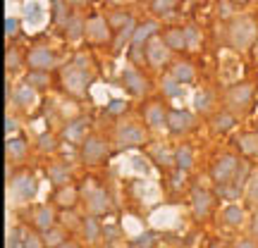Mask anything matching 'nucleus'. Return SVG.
Returning a JSON list of instances; mask_svg holds the SVG:
<instances>
[{"instance_id":"obj_45","label":"nucleus","mask_w":258,"mask_h":248,"mask_svg":"<svg viewBox=\"0 0 258 248\" xmlns=\"http://www.w3.org/2000/svg\"><path fill=\"white\" fill-rule=\"evenodd\" d=\"M19 31H22V22L17 17H8L5 19V36L12 41V38L19 36Z\"/></svg>"},{"instance_id":"obj_26","label":"nucleus","mask_w":258,"mask_h":248,"mask_svg":"<svg viewBox=\"0 0 258 248\" xmlns=\"http://www.w3.org/2000/svg\"><path fill=\"white\" fill-rule=\"evenodd\" d=\"M153 36H158V22H153V19L141 22V24H137V31H134V38H132L129 48H144Z\"/></svg>"},{"instance_id":"obj_17","label":"nucleus","mask_w":258,"mask_h":248,"mask_svg":"<svg viewBox=\"0 0 258 248\" xmlns=\"http://www.w3.org/2000/svg\"><path fill=\"white\" fill-rule=\"evenodd\" d=\"M196 127V115L189 110H170L167 112V131L170 134H186Z\"/></svg>"},{"instance_id":"obj_33","label":"nucleus","mask_w":258,"mask_h":248,"mask_svg":"<svg viewBox=\"0 0 258 248\" xmlns=\"http://www.w3.org/2000/svg\"><path fill=\"white\" fill-rule=\"evenodd\" d=\"M246 220V210L241 208V205H227L225 210H222V222L227 224V227H241Z\"/></svg>"},{"instance_id":"obj_11","label":"nucleus","mask_w":258,"mask_h":248,"mask_svg":"<svg viewBox=\"0 0 258 248\" xmlns=\"http://www.w3.org/2000/svg\"><path fill=\"white\" fill-rule=\"evenodd\" d=\"M122 86L127 89L134 98H144L148 93V79L146 74L139 69L137 64H129V67H124L122 69Z\"/></svg>"},{"instance_id":"obj_9","label":"nucleus","mask_w":258,"mask_h":248,"mask_svg":"<svg viewBox=\"0 0 258 248\" xmlns=\"http://www.w3.org/2000/svg\"><path fill=\"white\" fill-rule=\"evenodd\" d=\"M144 60H146L153 69H163V67H170V60H172V50L165 46V41L158 36H153L148 41L146 46H144Z\"/></svg>"},{"instance_id":"obj_19","label":"nucleus","mask_w":258,"mask_h":248,"mask_svg":"<svg viewBox=\"0 0 258 248\" xmlns=\"http://www.w3.org/2000/svg\"><path fill=\"white\" fill-rule=\"evenodd\" d=\"M72 167L67 165L64 160H53L50 165L46 167V177H48V182L55 186H67V184H72Z\"/></svg>"},{"instance_id":"obj_50","label":"nucleus","mask_w":258,"mask_h":248,"mask_svg":"<svg viewBox=\"0 0 258 248\" xmlns=\"http://www.w3.org/2000/svg\"><path fill=\"white\" fill-rule=\"evenodd\" d=\"M72 8H84V5H89V3H93V0H67Z\"/></svg>"},{"instance_id":"obj_41","label":"nucleus","mask_w":258,"mask_h":248,"mask_svg":"<svg viewBox=\"0 0 258 248\" xmlns=\"http://www.w3.org/2000/svg\"><path fill=\"white\" fill-rule=\"evenodd\" d=\"M239 148L246 155L256 157L258 155V134H241L239 136Z\"/></svg>"},{"instance_id":"obj_13","label":"nucleus","mask_w":258,"mask_h":248,"mask_svg":"<svg viewBox=\"0 0 258 248\" xmlns=\"http://www.w3.org/2000/svg\"><path fill=\"white\" fill-rule=\"evenodd\" d=\"M84 208H86V215H96L101 217L110 210V196L103 186H91L89 193L84 196Z\"/></svg>"},{"instance_id":"obj_22","label":"nucleus","mask_w":258,"mask_h":248,"mask_svg":"<svg viewBox=\"0 0 258 248\" xmlns=\"http://www.w3.org/2000/svg\"><path fill=\"white\" fill-rule=\"evenodd\" d=\"M62 34H64V38H67L70 43L84 41V36H86V17H84V15H79V12H72V17L67 19Z\"/></svg>"},{"instance_id":"obj_21","label":"nucleus","mask_w":258,"mask_h":248,"mask_svg":"<svg viewBox=\"0 0 258 248\" xmlns=\"http://www.w3.org/2000/svg\"><path fill=\"white\" fill-rule=\"evenodd\" d=\"M5 153H8V160L10 165L15 162H24L29 155V143L27 138L22 134H15V136H8V143H5Z\"/></svg>"},{"instance_id":"obj_24","label":"nucleus","mask_w":258,"mask_h":248,"mask_svg":"<svg viewBox=\"0 0 258 248\" xmlns=\"http://www.w3.org/2000/svg\"><path fill=\"white\" fill-rule=\"evenodd\" d=\"M237 127V115L230 110H218L211 115V129L215 134H227Z\"/></svg>"},{"instance_id":"obj_30","label":"nucleus","mask_w":258,"mask_h":248,"mask_svg":"<svg viewBox=\"0 0 258 248\" xmlns=\"http://www.w3.org/2000/svg\"><path fill=\"white\" fill-rule=\"evenodd\" d=\"M194 110H196V115L211 117L213 112H215V96L208 89L196 91V96H194Z\"/></svg>"},{"instance_id":"obj_8","label":"nucleus","mask_w":258,"mask_h":248,"mask_svg":"<svg viewBox=\"0 0 258 248\" xmlns=\"http://www.w3.org/2000/svg\"><path fill=\"white\" fill-rule=\"evenodd\" d=\"M110 36H112V29L108 24L105 15L86 17V36H84V41L89 46H105V43H110Z\"/></svg>"},{"instance_id":"obj_51","label":"nucleus","mask_w":258,"mask_h":248,"mask_svg":"<svg viewBox=\"0 0 258 248\" xmlns=\"http://www.w3.org/2000/svg\"><path fill=\"white\" fill-rule=\"evenodd\" d=\"M60 248H82V246H79L77 241H67V243H62V246H60Z\"/></svg>"},{"instance_id":"obj_12","label":"nucleus","mask_w":258,"mask_h":248,"mask_svg":"<svg viewBox=\"0 0 258 248\" xmlns=\"http://www.w3.org/2000/svg\"><path fill=\"white\" fill-rule=\"evenodd\" d=\"M57 64L55 53L48 46H31L27 53V67L29 69H46V72H53Z\"/></svg>"},{"instance_id":"obj_54","label":"nucleus","mask_w":258,"mask_h":248,"mask_svg":"<svg viewBox=\"0 0 258 248\" xmlns=\"http://www.w3.org/2000/svg\"><path fill=\"white\" fill-rule=\"evenodd\" d=\"M98 248H112V246H110V243H101V246H98Z\"/></svg>"},{"instance_id":"obj_23","label":"nucleus","mask_w":258,"mask_h":248,"mask_svg":"<svg viewBox=\"0 0 258 248\" xmlns=\"http://www.w3.org/2000/svg\"><path fill=\"white\" fill-rule=\"evenodd\" d=\"M160 38L165 41V46L172 50V53H184L186 50V36H184V27H170L165 29Z\"/></svg>"},{"instance_id":"obj_6","label":"nucleus","mask_w":258,"mask_h":248,"mask_svg":"<svg viewBox=\"0 0 258 248\" xmlns=\"http://www.w3.org/2000/svg\"><path fill=\"white\" fill-rule=\"evenodd\" d=\"M110 155V143L108 138L101 136V134H89L84 138L82 148H79V157H82V165H101L105 162V157Z\"/></svg>"},{"instance_id":"obj_42","label":"nucleus","mask_w":258,"mask_h":248,"mask_svg":"<svg viewBox=\"0 0 258 248\" xmlns=\"http://www.w3.org/2000/svg\"><path fill=\"white\" fill-rule=\"evenodd\" d=\"M158 241L156 231H141L137 239H132V248H153Z\"/></svg>"},{"instance_id":"obj_49","label":"nucleus","mask_w":258,"mask_h":248,"mask_svg":"<svg viewBox=\"0 0 258 248\" xmlns=\"http://www.w3.org/2000/svg\"><path fill=\"white\" fill-rule=\"evenodd\" d=\"M124 110H127V105H124L122 101H117V103L112 101V103H110V108H108V112H110V115H115V112H124Z\"/></svg>"},{"instance_id":"obj_25","label":"nucleus","mask_w":258,"mask_h":248,"mask_svg":"<svg viewBox=\"0 0 258 248\" xmlns=\"http://www.w3.org/2000/svg\"><path fill=\"white\" fill-rule=\"evenodd\" d=\"M82 234H84V241L89 243H98V241L105 236V229H103L101 220L96 215H86L82 222Z\"/></svg>"},{"instance_id":"obj_36","label":"nucleus","mask_w":258,"mask_h":248,"mask_svg":"<svg viewBox=\"0 0 258 248\" xmlns=\"http://www.w3.org/2000/svg\"><path fill=\"white\" fill-rule=\"evenodd\" d=\"M24 64H27V55H22V53H19V48L10 46L8 50H5V69H8L10 74L19 72Z\"/></svg>"},{"instance_id":"obj_53","label":"nucleus","mask_w":258,"mask_h":248,"mask_svg":"<svg viewBox=\"0 0 258 248\" xmlns=\"http://www.w3.org/2000/svg\"><path fill=\"white\" fill-rule=\"evenodd\" d=\"M251 50H253V55L258 57V41H256V43H253V48H251Z\"/></svg>"},{"instance_id":"obj_38","label":"nucleus","mask_w":258,"mask_h":248,"mask_svg":"<svg viewBox=\"0 0 258 248\" xmlns=\"http://www.w3.org/2000/svg\"><path fill=\"white\" fill-rule=\"evenodd\" d=\"M134 31H137V22H134V24H129L127 29H122V31H117V34H115V38H112V53H115V55H117V53H120V50L127 46V43L132 46Z\"/></svg>"},{"instance_id":"obj_46","label":"nucleus","mask_w":258,"mask_h":248,"mask_svg":"<svg viewBox=\"0 0 258 248\" xmlns=\"http://www.w3.org/2000/svg\"><path fill=\"white\" fill-rule=\"evenodd\" d=\"M163 91L167 93V96H172V98H177L179 93H182V89H179V81H175L170 74H167V79L163 81Z\"/></svg>"},{"instance_id":"obj_7","label":"nucleus","mask_w":258,"mask_h":248,"mask_svg":"<svg viewBox=\"0 0 258 248\" xmlns=\"http://www.w3.org/2000/svg\"><path fill=\"white\" fill-rule=\"evenodd\" d=\"M239 157L237 155H220L215 162L211 165V179H213V184H218V186H227L232 184L234 179H237V175H239Z\"/></svg>"},{"instance_id":"obj_2","label":"nucleus","mask_w":258,"mask_h":248,"mask_svg":"<svg viewBox=\"0 0 258 248\" xmlns=\"http://www.w3.org/2000/svg\"><path fill=\"white\" fill-rule=\"evenodd\" d=\"M225 41L234 53H249L253 43L258 41V24L253 17L239 15V17H230L227 27H225Z\"/></svg>"},{"instance_id":"obj_43","label":"nucleus","mask_w":258,"mask_h":248,"mask_svg":"<svg viewBox=\"0 0 258 248\" xmlns=\"http://www.w3.org/2000/svg\"><path fill=\"white\" fill-rule=\"evenodd\" d=\"M24 243V236H22V229L10 224L8 227V239H5V248H22Z\"/></svg>"},{"instance_id":"obj_35","label":"nucleus","mask_w":258,"mask_h":248,"mask_svg":"<svg viewBox=\"0 0 258 248\" xmlns=\"http://www.w3.org/2000/svg\"><path fill=\"white\" fill-rule=\"evenodd\" d=\"M108 17V24H110V29L117 34V31H122V29H127L129 24H134V15H129V12H122V10H112L110 15H105Z\"/></svg>"},{"instance_id":"obj_52","label":"nucleus","mask_w":258,"mask_h":248,"mask_svg":"<svg viewBox=\"0 0 258 248\" xmlns=\"http://www.w3.org/2000/svg\"><path fill=\"white\" fill-rule=\"evenodd\" d=\"M227 3H230V5H246L249 0H227Z\"/></svg>"},{"instance_id":"obj_3","label":"nucleus","mask_w":258,"mask_h":248,"mask_svg":"<svg viewBox=\"0 0 258 248\" xmlns=\"http://www.w3.org/2000/svg\"><path fill=\"white\" fill-rule=\"evenodd\" d=\"M151 141V129L141 124L139 120H122L115 127V150H132V148H144Z\"/></svg>"},{"instance_id":"obj_10","label":"nucleus","mask_w":258,"mask_h":248,"mask_svg":"<svg viewBox=\"0 0 258 248\" xmlns=\"http://www.w3.org/2000/svg\"><path fill=\"white\" fill-rule=\"evenodd\" d=\"M215 208V193L211 189L196 186L191 191V215L196 220H208Z\"/></svg>"},{"instance_id":"obj_20","label":"nucleus","mask_w":258,"mask_h":248,"mask_svg":"<svg viewBox=\"0 0 258 248\" xmlns=\"http://www.w3.org/2000/svg\"><path fill=\"white\" fill-rule=\"evenodd\" d=\"M77 201H79V189L74 184L57 186L55 193H53V205H55L57 210H74Z\"/></svg>"},{"instance_id":"obj_44","label":"nucleus","mask_w":258,"mask_h":248,"mask_svg":"<svg viewBox=\"0 0 258 248\" xmlns=\"http://www.w3.org/2000/svg\"><path fill=\"white\" fill-rule=\"evenodd\" d=\"M22 248H46L41 231L34 229V231H29V234H24V243H22Z\"/></svg>"},{"instance_id":"obj_47","label":"nucleus","mask_w":258,"mask_h":248,"mask_svg":"<svg viewBox=\"0 0 258 248\" xmlns=\"http://www.w3.org/2000/svg\"><path fill=\"white\" fill-rule=\"evenodd\" d=\"M8 136H15L17 134V129H19V120L15 117V112H8Z\"/></svg>"},{"instance_id":"obj_29","label":"nucleus","mask_w":258,"mask_h":248,"mask_svg":"<svg viewBox=\"0 0 258 248\" xmlns=\"http://www.w3.org/2000/svg\"><path fill=\"white\" fill-rule=\"evenodd\" d=\"M194 165H196V153L189 143H182V146L175 148V167L179 172H191Z\"/></svg>"},{"instance_id":"obj_16","label":"nucleus","mask_w":258,"mask_h":248,"mask_svg":"<svg viewBox=\"0 0 258 248\" xmlns=\"http://www.w3.org/2000/svg\"><path fill=\"white\" fill-rule=\"evenodd\" d=\"M57 224V208L53 205V203H46V205H38L36 210H34V215H31V227L36 231H48L53 229Z\"/></svg>"},{"instance_id":"obj_39","label":"nucleus","mask_w":258,"mask_h":248,"mask_svg":"<svg viewBox=\"0 0 258 248\" xmlns=\"http://www.w3.org/2000/svg\"><path fill=\"white\" fill-rule=\"evenodd\" d=\"M184 36H186V50H199L203 43V34L196 24H186L184 27Z\"/></svg>"},{"instance_id":"obj_27","label":"nucleus","mask_w":258,"mask_h":248,"mask_svg":"<svg viewBox=\"0 0 258 248\" xmlns=\"http://www.w3.org/2000/svg\"><path fill=\"white\" fill-rule=\"evenodd\" d=\"M22 81H27L31 89H36V91L41 93L53 86V72H46V69H29Z\"/></svg>"},{"instance_id":"obj_14","label":"nucleus","mask_w":258,"mask_h":248,"mask_svg":"<svg viewBox=\"0 0 258 248\" xmlns=\"http://www.w3.org/2000/svg\"><path fill=\"white\" fill-rule=\"evenodd\" d=\"M167 108L163 101H148L144 105V124H146L151 131H160V129H167Z\"/></svg>"},{"instance_id":"obj_31","label":"nucleus","mask_w":258,"mask_h":248,"mask_svg":"<svg viewBox=\"0 0 258 248\" xmlns=\"http://www.w3.org/2000/svg\"><path fill=\"white\" fill-rule=\"evenodd\" d=\"M244 201L249 208H258V167H253L244 182Z\"/></svg>"},{"instance_id":"obj_18","label":"nucleus","mask_w":258,"mask_h":248,"mask_svg":"<svg viewBox=\"0 0 258 248\" xmlns=\"http://www.w3.org/2000/svg\"><path fill=\"white\" fill-rule=\"evenodd\" d=\"M86 129H89L86 117H72L70 122H64V127L60 129V136H62L67 143H79V146H82L84 138L89 136Z\"/></svg>"},{"instance_id":"obj_5","label":"nucleus","mask_w":258,"mask_h":248,"mask_svg":"<svg viewBox=\"0 0 258 248\" xmlns=\"http://www.w3.org/2000/svg\"><path fill=\"white\" fill-rule=\"evenodd\" d=\"M38 184L36 177L27 172V170H19L17 175H12L8 179V196L10 203H29L36 198Z\"/></svg>"},{"instance_id":"obj_48","label":"nucleus","mask_w":258,"mask_h":248,"mask_svg":"<svg viewBox=\"0 0 258 248\" xmlns=\"http://www.w3.org/2000/svg\"><path fill=\"white\" fill-rule=\"evenodd\" d=\"M232 248H258V241L256 239H249V236H244V239L234 241V246Z\"/></svg>"},{"instance_id":"obj_1","label":"nucleus","mask_w":258,"mask_h":248,"mask_svg":"<svg viewBox=\"0 0 258 248\" xmlns=\"http://www.w3.org/2000/svg\"><path fill=\"white\" fill-rule=\"evenodd\" d=\"M93 79H96V67L89 55H77L72 62L60 69V84L64 93H70L74 98H84Z\"/></svg>"},{"instance_id":"obj_40","label":"nucleus","mask_w":258,"mask_h":248,"mask_svg":"<svg viewBox=\"0 0 258 248\" xmlns=\"http://www.w3.org/2000/svg\"><path fill=\"white\" fill-rule=\"evenodd\" d=\"M179 3H182V0H151V12L158 15V17H163V15L175 12V10L179 8Z\"/></svg>"},{"instance_id":"obj_37","label":"nucleus","mask_w":258,"mask_h":248,"mask_svg":"<svg viewBox=\"0 0 258 248\" xmlns=\"http://www.w3.org/2000/svg\"><path fill=\"white\" fill-rule=\"evenodd\" d=\"M57 146H60V138L53 131H41L36 136V148L38 153H55Z\"/></svg>"},{"instance_id":"obj_32","label":"nucleus","mask_w":258,"mask_h":248,"mask_svg":"<svg viewBox=\"0 0 258 248\" xmlns=\"http://www.w3.org/2000/svg\"><path fill=\"white\" fill-rule=\"evenodd\" d=\"M70 3L67 0H53V5H50V17H53V24L57 29H64L67 24V19L72 17V12H70Z\"/></svg>"},{"instance_id":"obj_28","label":"nucleus","mask_w":258,"mask_h":248,"mask_svg":"<svg viewBox=\"0 0 258 248\" xmlns=\"http://www.w3.org/2000/svg\"><path fill=\"white\" fill-rule=\"evenodd\" d=\"M170 76L179 84H191L196 79V67L189 60H177L170 64Z\"/></svg>"},{"instance_id":"obj_34","label":"nucleus","mask_w":258,"mask_h":248,"mask_svg":"<svg viewBox=\"0 0 258 248\" xmlns=\"http://www.w3.org/2000/svg\"><path fill=\"white\" fill-rule=\"evenodd\" d=\"M67 234L70 231L64 229V227H53V229H48V231H43L41 236H43V243H46V248H60L62 243H67Z\"/></svg>"},{"instance_id":"obj_15","label":"nucleus","mask_w":258,"mask_h":248,"mask_svg":"<svg viewBox=\"0 0 258 248\" xmlns=\"http://www.w3.org/2000/svg\"><path fill=\"white\" fill-rule=\"evenodd\" d=\"M10 93H12V101H15V105H17L22 112H31L34 108H36L38 91H36V89H31L27 81H19L17 86H12V89H10Z\"/></svg>"},{"instance_id":"obj_4","label":"nucleus","mask_w":258,"mask_h":248,"mask_svg":"<svg viewBox=\"0 0 258 248\" xmlns=\"http://www.w3.org/2000/svg\"><path fill=\"white\" fill-rule=\"evenodd\" d=\"M253 98H256V84H253V81H237V84H232V86H227V89H225V96H222V101H225V110L234 112V115L251 110Z\"/></svg>"}]
</instances>
